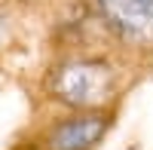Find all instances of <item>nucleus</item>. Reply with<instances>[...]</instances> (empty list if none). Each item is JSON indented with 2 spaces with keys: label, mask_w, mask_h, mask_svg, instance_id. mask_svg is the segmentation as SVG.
Returning a JSON list of instances; mask_svg holds the SVG:
<instances>
[{
  "label": "nucleus",
  "mask_w": 153,
  "mask_h": 150,
  "mask_svg": "<svg viewBox=\"0 0 153 150\" xmlns=\"http://www.w3.org/2000/svg\"><path fill=\"white\" fill-rule=\"evenodd\" d=\"M49 89L68 107H98L117 89V74L107 61H95V58H71L65 65H58L52 71Z\"/></svg>",
  "instance_id": "obj_1"
},
{
  "label": "nucleus",
  "mask_w": 153,
  "mask_h": 150,
  "mask_svg": "<svg viewBox=\"0 0 153 150\" xmlns=\"http://www.w3.org/2000/svg\"><path fill=\"white\" fill-rule=\"evenodd\" d=\"M104 19L135 46H153V0H98Z\"/></svg>",
  "instance_id": "obj_2"
},
{
  "label": "nucleus",
  "mask_w": 153,
  "mask_h": 150,
  "mask_svg": "<svg viewBox=\"0 0 153 150\" xmlns=\"http://www.w3.org/2000/svg\"><path fill=\"white\" fill-rule=\"evenodd\" d=\"M107 129L104 114H76L49 132V150H89Z\"/></svg>",
  "instance_id": "obj_3"
}]
</instances>
